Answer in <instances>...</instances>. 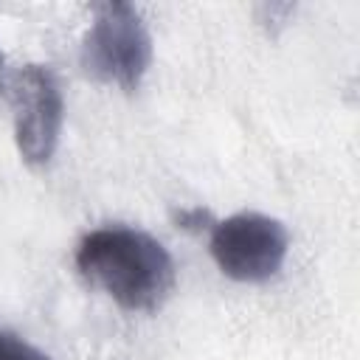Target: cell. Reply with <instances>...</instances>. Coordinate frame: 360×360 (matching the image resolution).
<instances>
[{
    "label": "cell",
    "instance_id": "cell-1",
    "mask_svg": "<svg viewBox=\"0 0 360 360\" xmlns=\"http://www.w3.org/2000/svg\"><path fill=\"white\" fill-rule=\"evenodd\" d=\"M76 264L82 276L132 312L160 307L174 284L169 250L155 236L127 225L90 231L79 242Z\"/></svg>",
    "mask_w": 360,
    "mask_h": 360
},
{
    "label": "cell",
    "instance_id": "cell-2",
    "mask_svg": "<svg viewBox=\"0 0 360 360\" xmlns=\"http://www.w3.org/2000/svg\"><path fill=\"white\" fill-rule=\"evenodd\" d=\"M152 62V39L141 11L132 3L96 6L93 22L82 39V68L101 84L135 90Z\"/></svg>",
    "mask_w": 360,
    "mask_h": 360
},
{
    "label": "cell",
    "instance_id": "cell-3",
    "mask_svg": "<svg viewBox=\"0 0 360 360\" xmlns=\"http://www.w3.org/2000/svg\"><path fill=\"white\" fill-rule=\"evenodd\" d=\"M290 250L287 228L256 211L233 214L214 225L211 233V256L217 267L242 284H259L270 281Z\"/></svg>",
    "mask_w": 360,
    "mask_h": 360
},
{
    "label": "cell",
    "instance_id": "cell-4",
    "mask_svg": "<svg viewBox=\"0 0 360 360\" xmlns=\"http://www.w3.org/2000/svg\"><path fill=\"white\" fill-rule=\"evenodd\" d=\"M14 138L28 163H48L56 152L65 101L59 82L48 65H25L11 84Z\"/></svg>",
    "mask_w": 360,
    "mask_h": 360
},
{
    "label": "cell",
    "instance_id": "cell-5",
    "mask_svg": "<svg viewBox=\"0 0 360 360\" xmlns=\"http://www.w3.org/2000/svg\"><path fill=\"white\" fill-rule=\"evenodd\" d=\"M0 360H51V357L37 346H31L28 340H22L20 335L0 329Z\"/></svg>",
    "mask_w": 360,
    "mask_h": 360
},
{
    "label": "cell",
    "instance_id": "cell-6",
    "mask_svg": "<svg viewBox=\"0 0 360 360\" xmlns=\"http://www.w3.org/2000/svg\"><path fill=\"white\" fill-rule=\"evenodd\" d=\"M0 84H3V53H0Z\"/></svg>",
    "mask_w": 360,
    "mask_h": 360
}]
</instances>
